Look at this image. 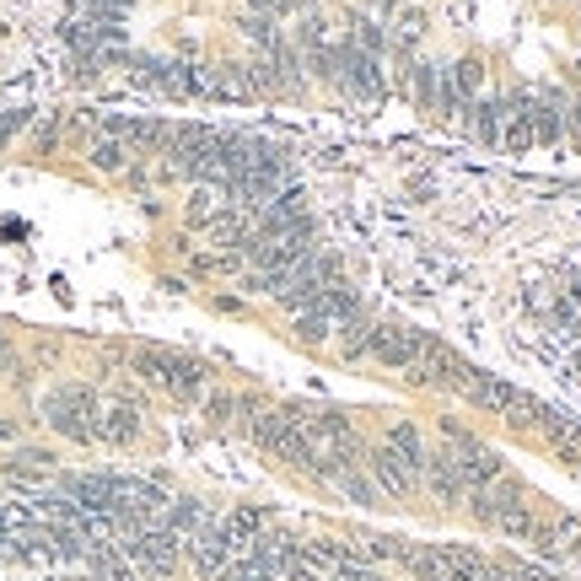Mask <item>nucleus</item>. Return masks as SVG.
<instances>
[{"mask_svg":"<svg viewBox=\"0 0 581 581\" xmlns=\"http://www.w3.org/2000/svg\"><path fill=\"white\" fill-rule=\"evenodd\" d=\"M210 415H216V420L238 415V399H227V394H216V399H210Z\"/></svg>","mask_w":581,"mask_h":581,"instance_id":"nucleus-26","label":"nucleus"},{"mask_svg":"<svg viewBox=\"0 0 581 581\" xmlns=\"http://www.w3.org/2000/svg\"><path fill=\"white\" fill-rule=\"evenodd\" d=\"M566 92L560 86H544V92H533V108H528V119H533V146H560L566 141Z\"/></svg>","mask_w":581,"mask_h":581,"instance_id":"nucleus-8","label":"nucleus"},{"mask_svg":"<svg viewBox=\"0 0 581 581\" xmlns=\"http://www.w3.org/2000/svg\"><path fill=\"white\" fill-rule=\"evenodd\" d=\"M141 431V410L135 404H108V410H97V436L102 441H130Z\"/></svg>","mask_w":581,"mask_h":581,"instance_id":"nucleus-13","label":"nucleus"},{"mask_svg":"<svg viewBox=\"0 0 581 581\" xmlns=\"http://www.w3.org/2000/svg\"><path fill=\"white\" fill-rule=\"evenodd\" d=\"M243 27H249V38H253V44H258V49H275V44L286 38V33L275 27V16H249Z\"/></svg>","mask_w":581,"mask_h":581,"instance_id":"nucleus-23","label":"nucleus"},{"mask_svg":"<svg viewBox=\"0 0 581 581\" xmlns=\"http://www.w3.org/2000/svg\"><path fill=\"white\" fill-rule=\"evenodd\" d=\"M11 436H16V425H11V420H0V441H11Z\"/></svg>","mask_w":581,"mask_h":581,"instance_id":"nucleus-28","label":"nucleus"},{"mask_svg":"<svg viewBox=\"0 0 581 581\" xmlns=\"http://www.w3.org/2000/svg\"><path fill=\"white\" fill-rule=\"evenodd\" d=\"M11 366V344H5V334H0V372Z\"/></svg>","mask_w":581,"mask_h":581,"instance_id":"nucleus-27","label":"nucleus"},{"mask_svg":"<svg viewBox=\"0 0 581 581\" xmlns=\"http://www.w3.org/2000/svg\"><path fill=\"white\" fill-rule=\"evenodd\" d=\"M463 399H469V404H480V410H511L522 394H517L511 383H500L496 372H474V377L463 383Z\"/></svg>","mask_w":581,"mask_h":581,"instance_id":"nucleus-11","label":"nucleus"},{"mask_svg":"<svg viewBox=\"0 0 581 581\" xmlns=\"http://www.w3.org/2000/svg\"><path fill=\"white\" fill-rule=\"evenodd\" d=\"M221 581H275V571H269L258 555H238V560L221 571Z\"/></svg>","mask_w":581,"mask_h":581,"instance_id":"nucleus-21","label":"nucleus"},{"mask_svg":"<svg viewBox=\"0 0 581 581\" xmlns=\"http://www.w3.org/2000/svg\"><path fill=\"white\" fill-rule=\"evenodd\" d=\"M135 372H141L146 383H157L162 394L183 399V404H194V399L205 394V366L189 361V355H172V350H141V355H135Z\"/></svg>","mask_w":581,"mask_h":581,"instance_id":"nucleus-2","label":"nucleus"},{"mask_svg":"<svg viewBox=\"0 0 581 581\" xmlns=\"http://www.w3.org/2000/svg\"><path fill=\"white\" fill-rule=\"evenodd\" d=\"M566 135L581 146V97H571V102H566Z\"/></svg>","mask_w":581,"mask_h":581,"instance_id":"nucleus-25","label":"nucleus"},{"mask_svg":"<svg viewBox=\"0 0 581 581\" xmlns=\"http://www.w3.org/2000/svg\"><path fill=\"white\" fill-rule=\"evenodd\" d=\"M388 447H394V452H399V458L415 469L420 485H425V458H431V452H425V441H420L415 425H394V431H388Z\"/></svg>","mask_w":581,"mask_h":581,"instance_id":"nucleus-14","label":"nucleus"},{"mask_svg":"<svg viewBox=\"0 0 581 581\" xmlns=\"http://www.w3.org/2000/svg\"><path fill=\"white\" fill-rule=\"evenodd\" d=\"M366 355H372V361H383V366H394V372H404V377H415L420 355H425V334L404 329V324H377Z\"/></svg>","mask_w":581,"mask_h":581,"instance_id":"nucleus-5","label":"nucleus"},{"mask_svg":"<svg viewBox=\"0 0 581 581\" xmlns=\"http://www.w3.org/2000/svg\"><path fill=\"white\" fill-rule=\"evenodd\" d=\"M329 334H334V324H329V318H324V313H318V307H307V313H296V339H302V344H324Z\"/></svg>","mask_w":581,"mask_h":581,"instance_id":"nucleus-20","label":"nucleus"},{"mask_svg":"<svg viewBox=\"0 0 581 581\" xmlns=\"http://www.w3.org/2000/svg\"><path fill=\"white\" fill-rule=\"evenodd\" d=\"M183 555H189V566H194L199 577H221V571L238 560V549L221 538V528H199L194 538H183Z\"/></svg>","mask_w":581,"mask_h":581,"instance_id":"nucleus-9","label":"nucleus"},{"mask_svg":"<svg viewBox=\"0 0 581 581\" xmlns=\"http://www.w3.org/2000/svg\"><path fill=\"white\" fill-rule=\"evenodd\" d=\"M447 76H452V86H458V97H463V102H469V97L480 92V82H485V71H480V60H463V65H452Z\"/></svg>","mask_w":581,"mask_h":581,"instance_id":"nucleus-22","label":"nucleus"},{"mask_svg":"<svg viewBox=\"0 0 581 581\" xmlns=\"http://www.w3.org/2000/svg\"><path fill=\"white\" fill-rule=\"evenodd\" d=\"M27 119H33L27 108H11V113H0V146H5L11 135H22V130H27Z\"/></svg>","mask_w":581,"mask_h":581,"instance_id":"nucleus-24","label":"nucleus"},{"mask_svg":"<svg viewBox=\"0 0 581 581\" xmlns=\"http://www.w3.org/2000/svg\"><path fill=\"white\" fill-rule=\"evenodd\" d=\"M334 485H339V491H344L350 500H361V506H377V500H383L377 480H372V474H355V469H344V474H339Z\"/></svg>","mask_w":581,"mask_h":581,"instance_id":"nucleus-18","label":"nucleus"},{"mask_svg":"<svg viewBox=\"0 0 581 581\" xmlns=\"http://www.w3.org/2000/svg\"><path fill=\"white\" fill-rule=\"evenodd\" d=\"M92 167H97V172H124V167H130V146H124L119 135H97V141H92Z\"/></svg>","mask_w":581,"mask_h":581,"instance_id":"nucleus-15","label":"nucleus"},{"mask_svg":"<svg viewBox=\"0 0 581 581\" xmlns=\"http://www.w3.org/2000/svg\"><path fill=\"white\" fill-rule=\"evenodd\" d=\"M334 86L339 92H350L355 102H383L388 97V82H383V60L377 55H366V49H355V44H339V71H334Z\"/></svg>","mask_w":581,"mask_h":581,"instance_id":"nucleus-3","label":"nucleus"},{"mask_svg":"<svg viewBox=\"0 0 581 581\" xmlns=\"http://www.w3.org/2000/svg\"><path fill=\"white\" fill-rule=\"evenodd\" d=\"M372 329H377V324H366V313H355V318L339 329V350H344V355H366V350H372Z\"/></svg>","mask_w":581,"mask_h":581,"instance_id":"nucleus-17","label":"nucleus"},{"mask_svg":"<svg viewBox=\"0 0 581 581\" xmlns=\"http://www.w3.org/2000/svg\"><path fill=\"white\" fill-rule=\"evenodd\" d=\"M366 474L377 480V491L383 496H394V500H404V496H415V485H420V474L383 441V447H366Z\"/></svg>","mask_w":581,"mask_h":581,"instance_id":"nucleus-7","label":"nucleus"},{"mask_svg":"<svg viewBox=\"0 0 581 581\" xmlns=\"http://www.w3.org/2000/svg\"><path fill=\"white\" fill-rule=\"evenodd\" d=\"M410 97H415L425 113H436V97H441V65H415V76H410Z\"/></svg>","mask_w":581,"mask_h":581,"instance_id":"nucleus-16","label":"nucleus"},{"mask_svg":"<svg viewBox=\"0 0 581 581\" xmlns=\"http://www.w3.org/2000/svg\"><path fill=\"white\" fill-rule=\"evenodd\" d=\"M425 485H431V496L441 500V506L469 500V480L458 474V463H452L447 452H431V458H425Z\"/></svg>","mask_w":581,"mask_h":581,"instance_id":"nucleus-10","label":"nucleus"},{"mask_svg":"<svg viewBox=\"0 0 581 581\" xmlns=\"http://www.w3.org/2000/svg\"><path fill=\"white\" fill-rule=\"evenodd\" d=\"M469 130L485 141V146H500V124H506V97H485V102H469L463 108Z\"/></svg>","mask_w":581,"mask_h":581,"instance_id":"nucleus-12","label":"nucleus"},{"mask_svg":"<svg viewBox=\"0 0 581 581\" xmlns=\"http://www.w3.org/2000/svg\"><path fill=\"white\" fill-rule=\"evenodd\" d=\"M44 420H49L60 436H71V441H92V436H97V399H92L86 388H60V394H49Z\"/></svg>","mask_w":581,"mask_h":581,"instance_id":"nucleus-4","label":"nucleus"},{"mask_svg":"<svg viewBox=\"0 0 581 581\" xmlns=\"http://www.w3.org/2000/svg\"><path fill=\"white\" fill-rule=\"evenodd\" d=\"M329 286H339V258L334 253H302L291 269H280V275H269V280H258L253 275V291H269L280 307H291V313H307Z\"/></svg>","mask_w":581,"mask_h":581,"instance_id":"nucleus-1","label":"nucleus"},{"mask_svg":"<svg viewBox=\"0 0 581 581\" xmlns=\"http://www.w3.org/2000/svg\"><path fill=\"white\" fill-rule=\"evenodd\" d=\"M49 469H55V458H49V452H38V447H27V452H16V458H11V474H16V480H44Z\"/></svg>","mask_w":581,"mask_h":581,"instance_id":"nucleus-19","label":"nucleus"},{"mask_svg":"<svg viewBox=\"0 0 581 581\" xmlns=\"http://www.w3.org/2000/svg\"><path fill=\"white\" fill-rule=\"evenodd\" d=\"M124 555L141 566V571H152V577H167V571H178V560H183V544L167 533V528H141L130 544H124Z\"/></svg>","mask_w":581,"mask_h":581,"instance_id":"nucleus-6","label":"nucleus"}]
</instances>
